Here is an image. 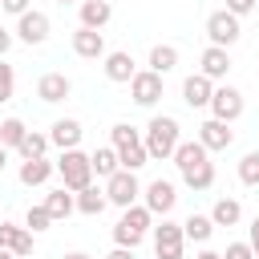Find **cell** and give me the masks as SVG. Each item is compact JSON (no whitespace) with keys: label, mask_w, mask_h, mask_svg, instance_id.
Masks as SVG:
<instances>
[{"label":"cell","mask_w":259,"mask_h":259,"mask_svg":"<svg viewBox=\"0 0 259 259\" xmlns=\"http://www.w3.org/2000/svg\"><path fill=\"white\" fill-rule=\"evenodd\" d=\"M142 142H146V154H150V158H158V162L174 158V150H178V142H182L178 117H170V113H154V117L146 121Z\"/></svg>","instance_id":"6da1fadb"},{"label":"cell","mask_w":259,"mask_h":259,"mask_svg":"<svg viewBox=\"0 0 259 259\" xmlns=\"http://www.w3.org/2000/svg\"><path fill=\"white\" fill-rule=\"evenodd\" d=\"M109 146L117 150V162H121V170H142L146 162H150V154H146V142H142V134L130 125V121H117L113 130H109Z\"/></svg>","instance_id":"7a4b0ae2"},{"label":"cell","mask_w":259,"mask_h":259,"mask_svg":"<svg viewBox=\"0 0 259 259\" xmlns=\"http://www.w3.org/2000/svg\"><path fill=\"white\" fill-rule=\"evenodd\" d=\"M57 166V174H61V186L65 190H85V186H93V166H89V154H81V150H61V158L53 162Z\"/></svg>","instance_id":"3957f363"},{"label":"cell","mask_w":259,"mask_h":259,"mask_svg":"<svg viewBox=\"0 0 259 259\" xmlns=\"http://www.w3.org/2000/svg\"><path fill=\"white\" fill-rule=\"evenodd\" d=\"M138 194H142V182H138L134 170H117V174L105 178V202H113V206L125 210V206L138 202Z\"/></svg>","instance_id":"277c9868"},{"label":"cell","mask_w":259,"mask_h":259,"mask_svg":"<svg viewBox=\"0 0 259 259\" xmlns=\"http://www.w3.org/2000/svg\"><path fill=\"white\" fill-rule=\"evenodd\" d=\"M206 109H210V117H214V121H227V125H231V121H239V117H243V93H239L235 85H214V93H210V105H206Z\"/></svg>","instance_id":"5b68a950"},{"label":"cell","mask_w":259,"mask_h":259,"mask_svg":"<svg viewBox=\"0 0 259 259\" xmlns=\"http://www.w3.org/2000/svg\"><path fill=\"white\" fill-rule=\"evenodd\" d=\"M206 36H210V45H214V49H231V45L243 36V28H239V16H231L227 8L210 12V16H206Z\"/></svg>","instance_id":"8992f818"},{"label":"cell","mask_w":259,"mask_h":259,"mask_svg":"<svg viewBox=\"0 0 259 259\" xmlns=\"http://www.w3.org/2000/svg\"><path fill=\"white\" fill-rule=\"evenodd\" d=\"M150 231H154V251H158V259H182V251H186L182 223L162 219V227H150Z\"/></svg>","instance_id":"52a82bcc"},{"label":"cell","mask_w":259,"mask_h":259,"mask_svg":"<svg viewBox=\"0 0 259 259\" xmlns=\"http://www.w3.org/2000/svg\"><path fill=\"white\" fill-rule=\"evenodd\" d=\"M142 194H146L142 206H146L150 214H162V219H166V214L174 210V202H178V186H174L170 178H154L150 186H142Z\"/></svg>","instance_id":"ba28073f"},{"label":"cell","mask_w":259,"mask_h":259,"mask_svg":"<svg viewBox=\"0 0 259 259\" xmlns=\"http://www.w3.org/2000/svg\"><path fill=\"white\" fill-rule=\"evenodd\" d=\"M130 97H134V105H142V109L158 105V101H162V77L150 73V69H138L134 81H130Z\"/></svg>","instance_id":"9c48e42d"},{"label":"cell","mask_w":259,"mask_h":259,"mask_svg":"<svg viewBox=\"0 0 259 259\" xmlns=\"http://www.w3.org/2000/svg\"><path fill=\"white\" fill-rule=\"evenodd\" d=\"M206 154H219V150H231V142H235V130L227 125V121H214V117H206L202 125H198V138H194Z\"/></svg>","instance_id":"30bf717a"},{"label":"cell","mask_w":259,"mask_h":259,"mask_svg":"<svg viewBox=\"0 0 259 259\" xmlns=\"http://www.w3.org/2000/svg\"><path fill=\"white\" fill-rule=\"evenodd\" d=\"M12 36L24 40V45H45L49 40V16L36 12V8H28L24 16H16V32Z\"/></svg>","instance_id":"8fae6325"},{"label":"cell","mask_w":259,"mask_h":259,"mask_svg":"<svg viewBox=\"0 0 259 259\" xmlns=\"http://www.w3.org/2000/svg\"><path fill=\"white\" fill-rule=\"evenodd\" d=\"M198 73H202L206 81H223V77L231 73V53H227V49L206 45V49H202V57H198Z\"/></svg>","instance_id":"7c38bea8"},{"label":"cell","mask_w":259,"mask_h":259,"mask_svg":"<svg viewBox=\"0 0 259 259\" xmlns=\"http://www.w3.org/2000/svg\"><path fill=\"white\" fill-rule=\"evenodd\" d=\"M101 61H105L101 69H105V77H109L113 85H130V81H134V73H138V65H134V57H130L125 49H117V53H105Z\"/></svg>","instance_id":"4fadbf2b"},{"label":"cell","mask_w":259,"mask_h":259,"mask_svg":"<svg viewBox=\"0 0 259 259\" xmlns=\"http://www.w3.org/2000/svg\"><path fill=\"white\" fill-rule=\"evenodd\" d=\"M69 93H73V81H69L65 73H40V81H36V97H40L45 105L65 101Z\"/></svg>","instance_id":"5bb4252c"},{"label":"cell","mask_w":259,"mask_h":259,"mask_svg":"<svg viewBox=\"0 0 259 259\" xmlns=\"http://www.w3.org/2000/svg\"><path fill=\"white\" fill-rule=\"evenodd\" d=\"M210 93H214V81H206L202 73H190V77L182 81V101H186L190 109H206V105H210Z\"/></svg>","instance_id":"9a60e30c"},{"label":"cell","mask_w":259,"mask_h":259,"mask_svg":"<svg viewBox=\"0 0 259 259\" xmlns=\"http://www.w3.org/2000/svg\"><path fill=\"white\" fill-rule=\"evenodd\" d=\"M81 134H85V130H81L77 117H61V121L49 125V142H53L57 150H77V146H81Z\"/></svg>","instance_id":"2e32d148"},{"label":"cell","mask_w":259,"mask_h":259,"mask_svg":"<svg viewBox=\"0 0 259 259\" xmlns=\"http://www.w3.org/2000/svg\"><path fill=\"white\" fill-rule=\"evenodd\" d=\"M0 247L12 251L16 259H24V255H32V231H24L16 223H0Z\"/></svg>","instance_id":"e0dca14e"},{"label":"cell","mask_w":259,"mask_h":259,"mask_svg":"<svg viewBox=\"0 0 259 259\" xmlns=\"http://www.w3.org/2000/svg\"><path fill=\"white\" fill-rule=\"evenodd\" d=\"M73 53L85 57V61H101L105 57V36L93 32V28H77L73 32Z\"/></svg>","instance_id":"ac0fdd59"},{"label":"cell","mask_w":259,"mask_h":259,"mask_svg":"<svg viewBox=\"0 0 259 259\" xmlns=\"http://www.w3.org/2000/svg\"><path fill=\"white\" fill-rule=\"evenodd\" d=\"M45 210H49V219L57 223V219H69L73 210H77V198H73V190H65V186H57V190H49L45 194V202H40Z\"/></svg>","instance_id":"d6986e66"},{"label":"cell","mask_w":259,"mask_h":259,"mask_svg":"<svg viewBox=\"0 0 259 259\" xmlns=\"http://www.w3.org/2000/svg\"><path fill=\"white\" fill-rule=\"evenodd\" d=\"M109 16H113L109 0H85V4H81V28H93V32H101V28L109 24Z\"/></svg>","instance_id":"ffe728a7"},{"label":"cell","mask_w":259,"mask_h":259,"mask_svg":"<svg viewBox=\"0 0 259 259\" xmlns=\"http://www.w3.org/2000/svg\"><path fill=\"white\" fill-rule=\"evenodd\" d=\"M53 174H57V166H53L49 158H28V162H20V182H24V186H45Z\"/></svg>","instance_id":"44dd1931"},{"label":"cell","mask_w":259,"mask_h":259,"mask_svg":"<svg viewBox=\"0 0 259 259\" xmlns=\"http://www.w3.org/2000/svg\"><path fill=\"white\" fill-rule=\"evenodd\" d=\"M89 166H93V174H97V178H109V174H117V170H121V162H117V150H113V146H97V150L89 154Z\"/></svg>","instance_id":"7402d4cb"},{"label":"cell","mask_w":259,"mask_h":259,"mask_svg":"<svg viewBox=\"0 0 259 259\" xmlns=\"http://www.w3.org/2000/svg\"><path fill=\"white\" fill-rule=\"evenodd\" d=\"M146 65H150V73L166 77V73H170V69L178 65V49H174V45H154V49H150V61H146Z\"/></svg>","instance_id":"603a6c76"},{"label":"cell","mask_w":259,"mask_h":259,"mask_svg":"<svg viewBox=\"0 0 259 259\" xmlns=\"http://www.w3.org/2000/svg\"><path fill=\"white\" fill-rule=\"evenodd\" d=\"M182 182H186L190 190H210V186H214V162L206 158V162H198V166L182 170Z\"/></svg>","instance_id":"cb8c5ba5"},{"label":"cell","mask_w":259,"mask_h":259,"mask_svg":"<svg viewBox=\"0 0 259 259\" xmlns=\"http://www.w3.org/2000/svg\"><path fill=\"white\" fill-rule=\"evenodd\" d=\"M73 198H77V210L89 214V219H97V214L109 206V202H105V190H97V186H85V190H77Z\"/></svg>","instance_id":"d4e9b609"},{"label":"cell","mask_w":259,"mask_h":259,"mask_svg":"<svg viewBox=\"0 0 259 259\" xmlns=\"http://www.w3.org/2000/svg\"><path fill=\"white\" fill-rule=\"evenodd\" d=\"M239 219H243L239 198H219V202L210 206V223H214V227H235Z\"/></svg>","instance_id":"484cf974"},{"label":"cell","mask_w":259,"mask_h":259,"mask_svg":"<svg viewBox=\"0 0 259 259\" xmlns=\"http://www.w3.org/2000/svg\"><path fill=\"white\" fill-rule=\"evenodd\" d=\"M117 223H121V227H130V231H138V235L146 239V231H150L154 214H150L142 202H134V206H125V210H121V219H117Z\"/></svg>","instance_id":"4316f807"},{"label":"cell","mask_w":259,"mask_h":259,"mask_svg":"<svg viewBox=\"0 0 259 259\" xmlns=\"http://www.w3.org/2000/svg\"><path fill=\"white\" fill-rule=\"evenodd\" d=\"M182 235H186L190 243H206V239L214 235V223H210V214H190V219L182 223Z\"/></svg>","instance_id":"83f0119b"},{"label":"cell","mask_w":259,"mask_h":259,"mask_svg":"<svg viewBox=\"0 0 259 259\" xmlns=\"http://www.w3.org/2000/svg\"><path fill=\"white\" fill-rule=\"evenodd\" d=\"M24 134H28V125H24L20 117H4V121H0V146H4V150H20Z\"/></svg>","instance_id":"f1b7e54d"},{"label":"cell","mask_w":259,"mask_h":259,"mask_svg":"<svg viewBox=\"0 0 259 259\" xmlns=\"http://www.w3.org/2000/svg\"><path fill=\"white\" fill-rule=\"evenodd\" d=\"M49 146H53V142H49V134H36V130H28L16 154H20L24 162H28V158H45V154H49Z\"/></svg>","instance_id":"f546056e"},{"label":"cell","mask_w":259,"mask_h":259,"mask_svg":"<svg viewBox=\"0 0 259 259\" xmlns=\"http://www.w3.org/2000/svg\"><path fill=\"white\" fill-rule=\"evenodd\" d=\"M239 182L243 186H259V150H251V154L239 158Z\"/></svg>","instance_id":"4dcf8cb0"},{"label":"cell","mask_w":259,"mask_h":259,"mask_svg":"<svg viewBox=\"0 0 259 259\" xmlns=\"http://www.w3.org/2000/svg\"><path fill=\"white\" fill-rule=\"evenodd\" d=\"M53 227V219H49V210L45 206H28V214H24V231H32V235H40V231H49Z\"/></svg>","instance_id":"1f68e13d"},{"label":"cell","mask_w":259,"mask_h":259,"mask_svg":"<svg viewBox=\"0 0 259 259\" xmlns=\"http://www.w3.org/2000/svg\"><path fill=\"white\" fill-rule=\"evenodd\" d=\"M12 93H16V69L8 61H0V105L12 101Z\"/></svg>","instance_id":"d6a6232c"},{"label":"cell","mask_w":259,"mask_h":259,"mask_svg":"<svg viewBox=\"0 0 259 259\" xmlns=\"http://www.w3.org/2000/svg\"><path fill=\"white\" fill-rule=\"evenodd\" d=\"M113 243H117V247H130V251H134V247H138V243H142V235H138V231H130V227H121V223H117V227H113Z\"/></svg>","instance_id":"836d02e7"},{"label":"cell","mask_w":259,"mask_h":259,"mask_svg":"<svg viewBox=\"0 0 259 259\" xmlns=\"http://www.w3.org/2000/svg\"><path fill=\"white\" fill-rule=\"evenodd\" d=\"M223 259H255V251H251L247 243H227V251H223Z\"/></svg>","instance_id":"e575fe53"},{"label":"cell","mask_w":259,"mask_h":259,"mask_svg":"<svg viewBox=\"0 0 259 259\" xmlns=\"http://www.w3.org/2000/svg\"><path fill=\"white\" fill-rule=\"evenodd\" d=\"M255 4L259 0H227V12L231 16H247V12H255Z\"/></svg>","instance_id":"d590c367"},{"label":"cell","mask_w":259,"mask_h":259,"mask_svg":"<svg viewBox=\"0 0 259 259\" xmlns=\"http://www.w3.org/2000/svg\"><path fill=\"white\" fill-rule=\"evenodd\" d=\"M0 8H4V12H12V16H24V12L32 8V0H0Z\"/></svg>","instance_id":"8d00e7d4"},{"label":"cell","mask_w":259,"mask_h":259,"mask_svg":"<svg viewBox=\"0 0 259 259\" xmlns=\"http://www.w3.org/2000/svg\"><path fill=\"white\" fill-rule=\"evenodd\" d=\"M247 247L255 251V259H259V214L251 219V235H247Z\"/></svg>","instance_id":"74e56055"},{"label":"cell","mask_w":259,"mask_h":259,"mask_svg":"<svg viewBox=\"0 0 259 259\" xmlns=\"http://www.w3.org/2000/svg\"><path fill=\"white\" fill-rule=\"evenodd\" d=\"M12 40H16V36H12V32H8L4 24H0V61L8 57V49H12Z\"/></svg>","instance_id":"f35d334b"},{"label":"cell","mask_w":259,"mask_h":259,"mask_svg":"<svg viewBox=\"0 0 259 259\" xmlns=\"http://www.w3.org/2000/svg\"><path fill=\"white\" fill-rule=\"evenodd\" d=\"M105 259H138V255H134V251H130V247H113V251H109V255H105Z\"/></svg>","instance_id":"ab89813d"},{"label":"cell","mask_w":259,"mask_h":259,"mask_svg":"<svg viewBox=\"0 0 259 259\" xmlns=\"http://www.w3.org/2000/svg\"><path fill=\"white\" fill-rule=\"evenodd\" d=\"M194 259H223V255H219V251H210V247H202V251H198Z\"/></svg>","instance_id":"60d3db41"},{"label":"cell","mask_w":259,"mask_h":259,"mask_svg":"<svg viewBox=\"0 0 259 259\" xmlns=\"http://www.w3.org/2000/svg\"><path fill=\"white\" fill-rule=\"evenodd\" d=\"M65 259H89V255H85V251H69Z\"/></svg>","instance_id":"b9f144b4"},{"label":"cell","mask_w":259,"mask_h":259,"mask_svg":"<svg viewBox=\"0 0 259 259\" xmlns=\"http://www.w3.org/2000/svg\"><path fill=\"white\" fill-rule=\"evenodd\" d=\"M4 166H8V150L0 146V170H4Z\"/></svg>","instance_id":"7bdbcfd3"},{"label":"cell","mask_w":259,"mask_h":259,"mask_svg":"<svg viewBox=\"0 0 259 259\" xmlns=\"http://www.w3.org/2000/svg\"><path fill=\"white\" fill-rule=\"evenodd\" d=\"M0 259H16V255H12V251H4V247H0Z\"/></svg>","instance_id":"ee69618b"},{"label":"cell","mask_w":259,"mask_h":259,"mask_svg":"<svg viewBox=\"0 0 259 259\" xmlns=\"http://www.w3.org/2000/svg\"><path fill=\"white\" fill-rule=\"evenodd\" d=\"M57 4H73V0H57Z\"/></svg>","instance_id":"f6af8a7d"},{"label":"cell","mask_w":259,"mask_h":259,"mask_svg":"<svg viewBox=\"0 0 259 259\" xmlns=\"http://www.w3.org/2000/svg\"><path fill=\"white\" fill-rule=\"evenodd\" d=\"M77 4H85V0H77Z\"/></svg>","instance_id":"bcb514c9"},{"label":"cell","mask_w":259,"mask_h":259,"mask_svg":"<svg viewBox=\"0 0 259 259\" xmlns=\"http://www.w3.org/2000/svg\"><path fill=\"white\" fill-rule=\"evenodd\" d=\"M89 259H93V255H89Z\"/></svg>","instance_id":"7dc6e473"}]
</instances>
